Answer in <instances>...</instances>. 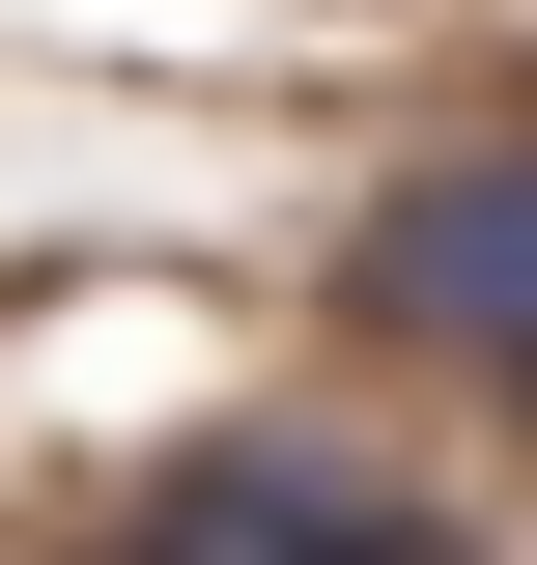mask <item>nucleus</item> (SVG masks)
Returning <instances> with one entry per match:
<instances>
[{
    "label": "nucleus",
    "mask_w": 537,
    "mask_h": 565,
    "mask_svg": "<svg viewBox=\"0 0 537 565\" xmlns=\"http://www.w3.org/2000/svg\"><path fill=\"white\" fill-rule=\"evenodd\" d=\"M141 565H453V537H424V509H368L339 452H283V424H227V452H170Z\"/></svg>",
    "instance_id": "2"
},
{
    "label": "nucleus",
    "mask_w": 537,
    "mask_h": 565,
    "mask_svg": "<svg viewBox=\"0 0 537 565\" xmlns=\"http://www.w3.org/2000/svg\"><path fill=\"white\" fill-rule=\"evenodd\" d=\"M368 311H397V340L537 367V141H453V170H397V199H368Z\"/></svg>",
    "instance_id": "1"
}]
</instances>
